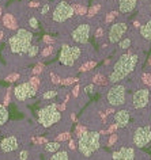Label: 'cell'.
Here are the masks:
<instances>
[{"label":"cell","mask_w":151,"mask_h":160,"mask_svg":"<svg viewBox=\"0 0 151 160\" xmlns=\"http://www.w3.org/2000/svg\"><path fill=\"white\" fill-rule=\"evenodd\" d=\"M49 78H50V82H52L53 84H61V78H59L56 73L50 72V73H49Z\"/></svg>","instance_id":"cell-39"},{"label":"cell","mask_w":151,"mask_h":160,"mask_svg":"<svg viewBox=\"0 0 151 160\" xmlns=\"http://www.w3.org/2000/svg\"><path fill=\"white\" fill-rule=\"evenodd\" d=\"M79 90H81V86H79V84H76V86H75V88L72 90V95H74L75 98H76L78 95H79Z\"/></svg>","instance_id":"cell-48"},{"label":"cell","mask_w":151,"mask_h":160,"mask_svg":"<svg viewBox=\"0 0 151 160\" xmlns=\"http://www.w3.org/2000/svg\"><path fill=\"white\" fill-rule=\"evenodd\" d=\"M31 141H33L34 144H46V138H44V137H33L31 138Z\"/></svg>","instance_id":"cell-45"},{"label":"cell","mask_w":151,"mask_h":160,"mask_svg":"<svg viewBox=\"0 0 151 160\" xmlns=\"http://www.w3.org/2000/svg\"><path fill=\"white\" fill-rule=\"evenodd\" d=\"M38 53H39V48H38L37 43H34V45H30V48H29V50H27L26 54L29 56L30 58H34Z\"/></svg>","instance_id":"cell-27"},{"label":"cell","mask_w":151,"mask_h":160,"mask_svg":"<svg viewBox=\"0 0 151 160\" xmlns=\"http://www.w3.org/2000/svg\"><path fill=\"white\" fill-rule=\"evenodd\" d=\"M2 21H3V26L8 30H18V22L15 17L11 12H6L3 14L2 17Z\"/></svg>","instance_id":"cell-16"},{"label":"cell","mask_w":151,"mask_h":160,"mask_svg":"<svg viewBox=\"0 0 151 160\" xmlns=\"http://www.w3.org/2000/svg\"><path fill=\"white\" fill-rule=\"evenodd\" d=\"M106 101L110 106H121L125 102V87L122 84L116 83L113 87H110L106 94Z\"/></svg>","instance_id":"cell-7"},{"label":"cell","mask_w":151,"mask_h":160,"mask_svg":"<svg viewBox=\"0 0 151 160\" xmlns=\"http://www.w3.org/2000/svg\"><path fill=\"white\" fill-rule=\"evenodd\" d=\"M3 17V10H2V6H0V18Z\"/></svg>","instance_id":"cell-55"},{"label":"cell","mask_w":151,"mask_h":160,"mask_svg":"<svg viewBox=\"0 0 151 160\" xmlns=\"http://www.w3.org/2000/svg\"><path fill=\"white\" fill-rule=\"evenodd\" d=\"M42 42H44V43H46V45H52V43L55 42V38L52 37V35H44Z\"/></svg>","instance_id":"cell-43"},{"label":"cell","mask_w":151,"mask_h":160,"mask_svg":"<svg viewBox=\"0 0 151 160\" xmlns=\"http://www.w3.org/2000/svg\"><path fill=\"white\" fill-rule=\"evenodd\" d=\"M8 121V110L6 105H0V126Z\"/></svg>","instance_id":"cell-22"},{"label":"cell","mask_w":151,"mask_h":160,"mask_svg":"<svg viewBox=\"0 0 151 160\" xmlns=\"http://www.w3.org/2000/svg\"><path fill=\"white\" fill-rule=\"evenodd\" d=\"M33 41V34L27 29H18L14 35L8 38V46L11 53L14 54H25L27 53L29 48Z\"/></svg>","instance_id":"cell-2"},{"label":"cell","mask_w":151,"mask_h":160,"mask_svg":"<svg viewBox=\"0 0 151 160\" xmlns=\"http://www.w3.org/2000/svg\"><path fill=\"white\" fill-rule=\"evenodd\" d=\"M27 23H29V26L33 30H37L38 29V19L35 18V17H30L29 18V22H27Z\"/></svg>","instance_id":"cell-36"},{"label":"cell","mask_w":151,"mask_h":160,"mask_svg":"<svg viewBox=\"0 0 151 160\" xmlns=\"http://www.w3.org/2000/svg\"><path fill=\"white\" fill-rule=\"evenodd\" d=\"M114 119H116V123L118 125V128H125L129 123V113L128 110H118L116 114H114Z\"/></svg>","instance_id":"cell-17"},{"label":"cell","mask_w":151,"mask_h":160,"mask_svg":"<svg viewBox=\"0 0 151 160\" xmlns=\"http://www.w3.org/2000/svg\"><path fill=\"white\" fill-rule=\"evenodd\" d=\"M101 7H102L101 3H95L94 6H91L89 11H87V18H94L95 15H98L99 11H101Z\"/></svg>","instance_id":"cell-24"},{"label":"cell","mask_w":151,"mask_h":160,"mask_svg":"<svg viewBox=\"0 0 151 160\" xmlns=\"http://www.w3.org/2000/svg\"><path fill=\"white\" fill-rule=\"evenodd\" d=\"M57 94H59V91H57V90H48V91H45V92L42 94V99H45V101H48V99H52V98H55Z\"/></svg>","instance_id":"cell-29"},{"label":"cell","mask_w":151,"mask_h":160,"mask_svg":"<svg viewBox=\"0 0 151 160\" xmlns=\"http://www.w3.org/2000/svg\"><path fill=\"white\" fill-rule=\"evenodd\" d=\"M150 99V90L148 88H140L135 91L132 95V105L135 109H143L147 106Z\"/></svg>","instance_id":"cell-12"},{"label":"cell","mask_w":151,"mask_h":160,"mask_svg":"<svg viewBox=\"0 0 151 160\" xmlns=\"http://www.w3.org/2000/svg\"><path fill=\"white\" fill-rule=\"evenodd\" d=\"M99 141H101V136H99V133H97V132H86L85 134L79 137L78 148L83 156L89 158V156L93 155L95 151H98Z\"/></svg>","instance_id":"cell-3"},{"label":"cell","mask_w":151,"mask_h":160,"mask_svg":"<svg viewBox=\"0 0 151 160\" xmlns=\"http://www.w3.org/2000/svg\"><path fill=\"white\" fill-rule=\"evenodd\" d=\"M61 144L60 141H53V142H46L45 145V151L49 152V153H55V152H57L59 149H60Z\"/></svg>","instance_id":"cell-23"},{"label":"cell","mask_w":151,"mask_h":160,"mask_svg":"<svg viewBox=\"0 0 151 160\" xmlns=\"http://www.w3.org/2000/svg\"><path fill=\"white\" fill-rule=\"evenodd\" d=\"M42 4H41V2L39 0H33V2H29V4H27V7L29 8H39Z\"/></svg>","instance_id":"cell-42"},{"label":"cell","mask_w":151,"mask_h":160,"mask_svg":"<svg viewBox=\"0 0 151 160\" xmlns=\"http://www.w3.org/2000/svg\"><path fill=\"white\" fill-rule=\"evenodd\" d=\"M71 118H72V121H75V118H76V117H75V114H74V113L71 114Z\"/></svg>","instance_id":"cell-56"},{"label":"cell","mask_w":151,"mask_h":160,"mask_svg":"<svg viewBox=\"0 0 151 160\" xmlns=\"http://www.w3.org/2000/svg\"><path fill=\"white\" fill-rule=\"evenodd\" d=\"M61 119V113L57 110V105H48L38 111V121L44 128H49Z\"/></svg>","instance_id":"cell-5"},{"label":"cell","mask_w":151,"mask_h":160,"mask_svg":"<svg viewBox=\"0 0 151 160\" xmlns=\"http://www.w3.org/2000/svg\"><path fill=\"white\" fill-rule=\"evenodd\" d=\"M75 11L71 3H68L67 0H60L56 4L53 6V11H52V21L55 23H64L67 21H70L71 18H74Z\"/></svg>","instance_id":"cell-4"},{"label":"cell","mask_w":151,"mask_h":160,"mask_svg":"<svg viewBox=\"0 0 151 160\" xmlns=\"http://www.w3.org/2000/svg\"><path fill=\"white\" fill-rule=\"evenodd\" d=\"M21 79V75L19 73H10V75H7L6 76V82L7 83H14V82H17V80Z\"/></svg>","instance_id":"cell-32"},{"label":"cell","mask_w":151,"mask_h":160,"mask_svg":"<svg viewBox=\"0 0 151 160\" xmlns=\"http://www.w3.org/2000/svg\"><path fill=\"white\" fill-rule=\"evenodd\" d=\"M147 64H148V65H150V67H151V57H150V58H148V60H147Z\"/></svg>","instance_id":"cell-57"},{"label":"cell","mask_w":151,"mask_h":160,"mask_svg":"<svg viewBox=\"0 0 151 160\" xmlns=\"http://www.w3.org/2000/svg\"><path fill=\"white\" fill-rule=\"evenodd\" d=\"M90 33H91L90 23H81V25L76 26L72 30L71 38L76 43H87L89 42V38H90Z\"/></svg>","instance_id":"cell-9"},{"label":"cell","mask_w":151,"mask_h":160,"mask_svg":"<svg viewBox=\"0 0 151 160\" xmlns=\"http://www.w3.org/2000/svg\"><path fill=\"white\" fill-rule=\"evenodd\" d=\"M0 148H2L3 152H13L15 149H18V140L15 138L14 136L3 138L2 144H0Z\"/></svg>","instance_id":"cell-15"},{"label":"cell","mask_w":151,"mask_h":160,"mask_svg":"<svg viewBox=\"0 0 151 160\" xmlns=\"http://www.w3.org/2000/svg\"><path fill=\"white\" fill-rule=\"evenodd\" d=\"M117 129H118V125H117V123H113V125H110L108 129H106V133H108V134H112V133H114V132H116Z\"/></svg>","instance_id":"cell-46"},{"label":"cell","mask_w":151,"mask_h":160,"mask_svg":"<svg viewBox=\"0 0 151 160\" xmlns=\"http://www.w3.org/2000/svg\"><path fill=\"white\" fill-rule=\"evenodd\" d=\"M29 82H30V84H31V86H33V87H34V88H35V90H37V91H38V88H39V86H41V79H39V78H38V76H37V75H34V76H33V78H30V80H29Z\"/></svg>","instance_id":"cell-30"},{"label":"cell","mask_w":151,"mask_h":160,"mask_svg":"<svg viewBox=\"0 0 151 160\" xmlns=\"http://www.w3.org/2000/svg\"><path fill=\"white\" fill-rule=\"evenodd\" d=\"M91 80H93V83L97 86H106L109 83V79H106L102 73H95L93 78H91Z\"/></svg>","instance_id":"cell-21"},{"label":"cell","mask_w":151,"mask_h":160,"mask_svg":"<svg viewBox=\"0 0 151 160\" xmlns=\"http://www.w3.org/2000/svg\"><path fill=\"white\" fill-rule=\"evenodd\" d=\"M93 90H94V86H93V84H90V86H86V87H85V91H86L87 94H91V92H93Z\"/></svg>","instance_id":"cell-49"},{"label":"cell","mask_w":151,"mask_h":160,"mask_svg":"<svg viewBox=\"0 0 151 160\" xmlns=\"http://www.w3.org/2000/svg\"><path fill=\"white\" fill-rule=\"evenodd\" d=\"M139 0H118V12L120 14H131L136 8Z\"/></svg>","instance_id":"cell-14"},{"label":"cell","mask_w":151,"mask_h":160,"mask_svg":"<svg viewBox=\"0 0 151 160\" xmlns=\"http://www.w3.org/2000/svg\"><path fill=\"white\" fill-rule=\"evenodd\" d=\"M82 56V49L79 46H71L68 43H63L60 50L59 61L64 67H74Z\"/></svg>","instance_id":"cell-6"},{"label":"cell","mask_w":151,"mask_h":160,"mask_svg":"<svg viewBox=\"0 0 151 160\" xmlns=\"http://www.w3.org/2000/svg\"><path fill=\"white\" fill-rule=\"evenodd\" d=\"M87 132L86 129V126H83V125H78L76 126V129H75V134L78 136V137H81V136H83Z\"/></svg>","instance_id":"cell-40"},{"label":"cell","mask_w":151,"mask_h":160,"mask_svg":"<svg viewBox=\"0 0 151 160\" xmlns=\"http://www.w3.org/2000/svg\"><path fill=\"white\" fill-rule=\"evenodd\" d=\"M139 33H140V35L146 41H151V19L147 21L144 25L139 29Z\"/></svg>","instance_id":"cell-18"},{"label":"cell","mask_w":151,"mask_h":160,"mask_svg":"<svg viewBox=\"0 0 151 160\" xmlns=\"http://www.w3.org/2000/svg\"><path fill=\"white\" fill-rule=\"evenodd\" d=\"M0 144H2V137H0Z\"/></svg>","instance_id":"cell-59"},{"label":"cell","mask_w":151,"mask_h":160,"mask_svg":"<svg viewBox=\"0 0 151 160\" xmlns=\"http://www.w3.org/2000/svg\"><path fill=\"white\" fill-rule=\"evenodd\" d=\"M27 156H29V152L22 151L21 153H19V160H27Z\"/></svg>","instance_id":"cell-47"},{"label":"cell","mask_w":151,"mask_h":160,"mask_svg":"<svg viewBox=\"0 0 151 160\" xmlns=\"http://www.w3.org/2000/svg\"><path fill=\"white\" fill-rule=\"evenodd\" d=\"M151 141V129L150 126L138 128L133 134V144L138 148H143Z\"/></svg>","instance_id":"cell-11"},{"label":"cell","mask_w":151,"mask_h":160,"mask_svg":"<svg viewBox=\"0 0 151 160\" xmlns=\"http://www.w3.org/2000/svg\"><path fill=\"white\" fill-rule=\"evenodd\" d=\"M104 34H105L104 27H102V26H99L98 29L94 31V38H95V39H101L102 37H104Z\"/></svg>","instance_id":"cell-37"},{"label":"cell","mask_w":151,"mask_h":160,"mask_svg":"<svg viewBox=\"0 0 151 160\" xmlns=\"http://www.w3.org/2000/svg\"><path fill=\"white\" fill-rule=\"evenodd\" d=\"M128 31V25L125 22H117L113 23L109 29L108 33V39L110 43H117L121 41V38L124 37V34Z\"/></svg>","instance_id":"cell-10"},{"label":"cell","mask_w":151,"mask_h":160,"mask_svg":"<svg viewBox=\"0 0 151 160\" xmlns=\"http://www.w3.org/2000/svg\"><path fill=\"white\" fill-rule=\"evenodd\" d=\"M110 113H113V109H108V110H106V115L110 114Z\"/></svg>","instance_id":"cell-54"},{"label":"cell","mask_w":151,"mask_h":160,"mask_svg":"<svg viewBox=\"0 0 151 160\" xmlns=\"http://www.w3.org/2000/svg\"><path fill=\"white\" fill-rule=\"evenodd\" d=\"M133 27H135V29H140V27H142L140 22H139V21H135V22H133Z\"/></svg>","instance_id":"cell-52"},{"label":"cell","mask_w":151,"mask_h":160,"mask_svg":"<svg viewBox=\"0 0 151 160\" xmlns=\"http://www.w3.org/2000/svg\"><path fill=\"white\" fill-rule=\"evenodd\" d=\"M65 140H71V134L70 133H63L60 136H57L56 141H65Z\"/></svg>","instance_id":"cell-44"},{"label":"cell","mask_w":151,"mask_h":160,"mask_svg":"<svg viewBox=\"0 0 151 160\" xmlns=\"http://www.w3.org/2000/svg\"><path fill=\"white\" fill-rule=\"evenodd\" d=\"M131 38H125V39H121L120 42H118V48L120 49H128V48L131 46Z\"/></svg>","instance_id":"cell-33"},{"label":"cell","mask_w":151,"mask_h":160,"mask_svg":"<svg viewBox=\"0 0 151 160\" xmlns=\"http://www.w3.org/2000/svg\"><path fill=\"white\" fill-rule=\"evenodd\" d=\"M117 15H118L117 11H110V12H108V14H106V17H105V21H104L105 25H110V23L116 19Z\"/></svg>","instance_id":"cell-28"},{"label":"cell","mask_w":151,"mask_h":160,"mask_svg":"<svg viewBox=\"0 0 151 160\" xmlns=\"http://www.w3.org/2000/svg\"><path fill=\"white\" fill-rule=\"evenodd\" d=\"M55 52H56V48H55L53 45H46V46L41 50L39 56L42 57V60H48L49 57H52V56L55 54Z\"/></svg>","instance_id":"cell-20"},{"label":"cell","mask_w":151,"mask_h":160,"mask_svg":"<svg viewBox=\"0 0 151 160\" xmlns=\"http://www.w3.org/2000/svg\"><path fill=\"white\" fill-rule=\"evenodd\" d=\"M97 67V61H94V60H90V61H86L83 62L81 68H79V71L81 72H89L91 69H94V68Z\"/></svg>","instance_id":"cell-25"},{"label":"cell","mask_w":151,"mask_h":160,"mask_svg":"<svg viewBox=\"0 0 151 160\" xmlns=\"http://www.w3.org/2000/svg\"><path fill=\"white\" fill-rule=\"evenodd\" d=\"M113 160H133L135 158V152L132 148L128 147H122L120 151L113 152Z\"/></svg>","instance_id":"cell-13"},{"label":"cell","mask_w":151,"mask_h":160,"mask_svg":"<svg viewBox=\"0 0 151 160\" xmlns=\"http://www.w3.org/2000/svg\"><path fill=\"white\" fill-rule=\"evenodd\" d=\"M67 2H70V0H67Z\"/></svg>","instance_id":"cell-60"},{"label":"cell","mask_w":151,"mask_h":160,"mask_svg":"<svg viewBox=\"0 0 151 160\" xmlns=\"http://www.w3.org/2000/svg\"><path fill=\"white\" fill-rule=\"evenodd\" d=\"M139 61V56L138 54H133L131 50H128V53L122 54L120 58L114 62V65L112 68V72L109 75V83H120L122 82L127 76H128L131 72L135 69L136 64Z\"/></svg>","instance_id":"cell-1"},{"label":"cell","mask_w":151,"mask_h":160,"mask_svg":"<svg viewBox=\"0 0 151 160\" xmlns=\"http://www.w3.org/2000/svg\"><path fill=\"white\" fill-rule=\"evenodd\" d=\"M3 37H4V33H3V31H0V42H2V39H3Z\"/></svg>","instance_id":"cell-53"},{"label":"cell","mask_w":151,"mask_h":160,"mask_svg":"<svg viewBox=\"0 0 151 160\" xmlns=\"http://www.w3.org/2000/svg\"><path fill=\"white\" fill-rule=\"evenodd\" d=\"M68 147H70V149H75V148H76V142H75L74 140H70Z\"/></svg>","instance_id":"cell-51"},{"label":"cell","mask_w":151,"mask_h":160,"mask_svg":"<svg viewBox=\"0 0 151 160\" xmlns=\"http://www.w3.org/2000/svg\"><path fill=\"white\" fill-rule=\"evenodd\" d=\"M72 7H74L75 15H78V17H85V15L87 14V11H89V10H87V7H86V4H83V3H79V2L74 3Z\"/></svg>","instance_id":"cell-19"},{"label":"cell","mask_w":151,"mask_h":160,"mask_svg":"<svg viewBox=\"0 0 151 160\" xmlns=\"http://www.w3.org/2000/svg\"><path fill=\"white\" fill-rule=\"evenodd\" d=\"M10 91H11V90H8V92H7L6 98H4V103H3V105H6V106L10 105Z\"/></svg>","instance_id":"cell-50"},{"label":"cell","mask_w":151,"mask_h":160,"mask_svg":"<svg viewBox=\"0 0 151 160\" xmlns=\"http://www.w3.org/2000/svg\"><path fill=\"white\" fill-rule=\"evenodd\" d=\"M79 79L78 78H65V79H61V84L63 86H72L75 83H78Z\"/></svg>","instance_id":"cell-31"},{"label":"cell","mask_w":151,"mask_h":160,"mask_svg":"<svg viewBox=\"0 0 151 160\" xmlns=\"http://www.w3.org/2000/svg\"><path fill=\"white\" fill-rule=\"evenodd\" d=\"M117 138H118L117 133H112V134H110V137H109V140H108V147L114 145V144L117 142Z\"/></svg>","instance_id":"cell-41"},{"label":"cell","mask_w":151,"mask_h":160,"mask_svg":"<svg viewBox=\"0 0 151 160\" xmlns=\"http://www.w3.org/2000/svg\"><path fill=\"white\" fill-rule=\"evenodd\" d=\"M142 82L147 87H151V73H143L142 75Z\"/></svg>","instance_id":"cell-35"},{"label":"cell","mask_w":151,"mask_h":160,"mask_svg":"<svg viewBox=\"0 0 151 160\" xmlns=\"http://www.w3.org/2000/svg\"><path fill=\"white\" fill-rule=\"evenodd\" d=\"M50 10H52V6L50 4H42V7H39V15H41V17H45Z\"/></svg>","instance_id":"cell-34"},{"label":"cell","mask_w":151,"mask_h":160,"mask_svg":"<svg viewBox=\"0 0 151 160\" xmlns=\"http://www.w3.org/2000/svg\"><path fill=\"white\" fill-rule=\"evenodd\" d=\"M148 12L151 14V2H150V4H148Z\"/></svg>","instance_id":"cell-58"},{"label":"cell","mask_w":151,"mask_h":160,"mask_svg":"<svg viewBox=\"0 0 151 160\" xmlns=\"http://www.w3.org/2000/svg\"><path fill=\"white\" fill-rule=\"evenodd\" d=\"M49 160H70V159H68V153H67V151H57V152H55V153L50 156Z\"/></svg>","instance_id":"cell-26"},{"label":"cell","mask_w":151,"mask_h":160,"mask_svg":"<svg viewBox=\"0 0 151 160\" xmlns=\"http://www.w3.org/2000/svg\"><path fill=\"white\" fill-rule=\"evenodd\" d=\"M35 94H37V90L30 84V82L21 83V84L14 88V97L19 102H25L27 99L33 98Z\"/></svg>","instance_id":"cell-8"},{"label":"cell","mask_w":151,"mask_h":160,"mask_svg":"<svg viewBox=\"0 0 151 160\" xmlns=\"http://www.w3.org/2000/svg\"><path fill=\"white\" fill-rule=\"evenodd\" d=\"M44 68H45V65H44V64H41V62H38L37 65H35L34 68H33V75H39V73H42L44 72Z\"/></svg>","instance_id":"cell-38"}]
</instances>
